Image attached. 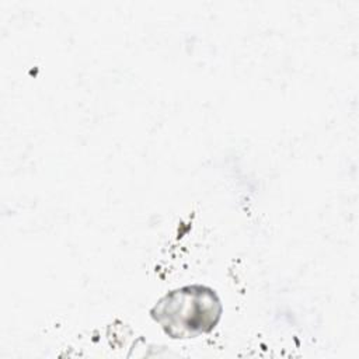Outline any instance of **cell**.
<instances>
[{
    "label": "cell",
    "mask_w": 359,
    "mask_h": 359,
    "mask_svg": "<svg viewBox=\"0 0 359 359\" xmlns=\"http://www.w3.org/2000/svg\"><path fill=\"white\" fill-rule=\"evenodd\" d=\"M223 306L216 290L205 285H187L165 293L151 309V318L172 339L196 338L219 324Z\"/></svg>",
    "instance_id": "6da1fadb"
}]
</instances>
